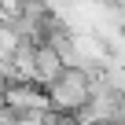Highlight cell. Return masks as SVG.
Here are the masks:
<instances>
[{"mask_svg":"<svg viewBox=\"0 0 125 125\" xmlns=\"http://www.w3.org/2000/svg\"><path fill=\"white\" fill-rule=\"evenodd\" d=\"M4 99H8V107L19 110V114H26V110H52L48 92H44V85H37V81H11V85H4Z\"/></svg>","mask_w":125,"mask_h":125,"instance_id":"7a4b0ae2","label":"cell"},{"mask_svg":"<svg viewBox=\"0 0 125 125\" xmlns=\"http://www.w3.org/2000/svg\"><path fill=\"white\" fill-rule=\"evenodd\" d=\"M121 125H125V92H121Z\"/></svg>","mask_w":125,"mask_h":125,"instance_id":"5b68a950","label":"cell"},{"mask_svg":"<svg viewBox=\"0 0 125 125\" xmlns=\"http://www.w3.org/2000/svg\"><path fill=\"white\" fill-rule=\"evenodd\" d=\"M62 70H66V62L59 59V52L52 44H37V59H33V81L37 85H52Z\"/></svg>","mask_w":125,"mask_h":125,"instance_id":"3957f363","label":"cell"},{"mask_svg":"<svg viewBox=\"0 0 125 125\" xmlns=\"http://www.w3.org/2000/svg\"><path fill=\"white\" fill-rule=\"evenodd\" d=\"M19 48V37L11 33L8 19H0V59H11V52Z\"/></svg>","mask_w":125,"mask_h":125,"instance_id":"277c9868","label":"cell"},{"mask_svg":"<svg viewBox=\"0 0 125 125\" xmlns=\"http://www.w3.org/2000/svg\"><path fill=\"white\" fill-rule=\"evenodd\" d=\"M44 92H48L52 110H59V114H81V107H85L88 96H92V74L66 66L52 85H44Z\"/></svg>","mask_w":125,"mask_h":125,"instance_id":"6da1fadb","label":"cell"}]
</instances>
